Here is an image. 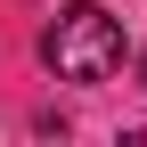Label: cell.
<instances>
[{
    "label": "cell",
    "mask_w": 147,
    "mask_h": 147,
    "mask_svg": "<svg viewBox=\"0 0 147 147\" xmlns=\"http://www.w3.org/2000/svg\"><path fill=\"white\" fill-rule=\"evenodd\" d=\"M139 90H147V49H139Z\"/></svg>",
    "instance_id": "cell-2"
},
{
    "label": "cell",
    "mask_w": 147,
    "mask_h": 147,
    "mask_svg": "<svg viewBox=\"0 0 147 147\" xmlns=\"http://www.w3.org/2000/svg\"><path fill=\"white\" fill-rule=\"evenodd\" d=\"M41 65L57 82H106L123 65V16L98 8V0H65L41 25Z\"/></svg>",
    "instance_id": "cell-1"
}]
</instances>
